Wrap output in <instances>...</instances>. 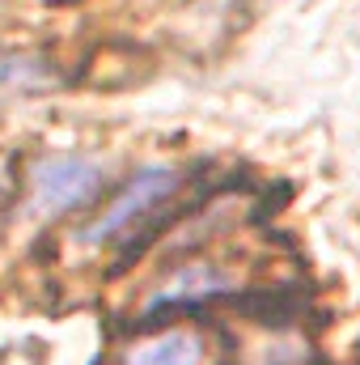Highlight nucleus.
<instances>
[{
  "instance_id": "nucleus-1",
  "label": "nucleus",
  "mask_w": 360,
  "mask_h": 365,
  "mask_svg": "<svg viewBox=\"0 0 360 365\" xmlns=\"http://www.w3.org/2000/svg\"><path fill=\"white\" fill-rule=\"evenodd\" d=\"M102 182H106V170L93 158H81V153L38 158L30 166V182H26V208L38 217H60V212L85 208L90 200L102 195Z\"/></svg>"
},
{
  "instance_id": "nucleus-2",
  "label": "nucleus",
  "mask_w": 360,
  "mask_h": 365,
  "mask_svg": "<svg viewBox=\"0 0 360 365\" xmlns=\"http://www.w3.org/2000/svg\"><path fill=\"white\" fill-rule=\"evenodd\" d=\"M174 191H179V170H170V166H144L140 175H132V179L123 182V191L81 230V238L93 242V247L127 238V234H132L136 225H144Z\"/></svg>"
},
{
  "instance_id": "nucleus-3",
  "label": "nucleus",
  "mask_w": 360,
  "mask_h": 365,
  "mask_svg": "<svg viewBox=\"0 0 360 365\" xmlns=\"http://www.w3.org/2000/svg\"><path fill=\"white\" fill-rule=\"evenodd\" d=\"M199 361H203L199 336H191V331H162V336H149V340L132 344L119 365H199Z\"/></svg>"
},
{
  "instance_id": "nucleus-4",
  "label": "nucleus",
  "mask_w": 360,
  "mask_h": 365,
  "mask_svg": "<svg viewBox=\"0 0 360 365\" xmlns=\"http://www.w3.org/2000/svg\"><path fill=\"white\" fill-rule=\"evenodd\" d=\"M233 280L221 272V268H212V264H191V268H182V272L170 276V284L153 297V310L157 306H179V302H203V297H216V293H225Z\"/></svg>"
},
{
  "instance_id": "nucleus-5",
  "label": "nucleus",
  "mask_w": 360,
  "mask_h": 365,
  "mask_svg": "<svg viewBox=\"0 0 360 365\" xmlns=\"http://www.w3.org/2000/svg\"><path fill=\"white\" fill-rule=\"evenodd\" d=\"M51 81V68L26 51H0V93H30Z\"/></svg>"
}]
</instances>
